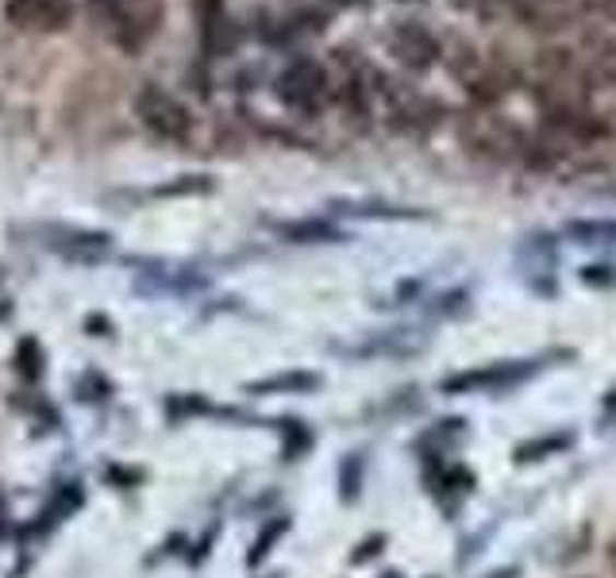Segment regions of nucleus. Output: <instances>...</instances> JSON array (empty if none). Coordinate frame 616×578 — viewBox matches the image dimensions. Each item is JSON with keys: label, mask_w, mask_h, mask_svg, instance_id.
Wrapping results in <instances>:
<instances>
[{"label": "nucleus", "mask_w": 616, "mask_h": 578, "mask_svg": "<svg viewBox=\"0 0 616 578\" xmlns=\"http://www.w3.org/2000/svg\"><path fill=\"white\" fill-rule=\"evenodd\" d=\"M85 4L124 50H139L162 24V0H85Z\"/></svg>", "instance_id": "f03ea898"}, {"label": "nucleus", "mask_w": 616, "mask_h": 578, "mask_svg": "<svg viewBox=\"0 0 616 578\" xmlns=\"http://www.w3.org/2000/svg\"><path fill=\"white\" fill-rule=\"evenodd\" d=\"M4 16L24 32H62L73 20V4L70 0H9Z\"/></svg>", "instance_id": "0eeeda50"}, {"label": "nucleus", "mask_w": 616, "mask_h": 578, "mask_svg": "<svg viewBox=\"0 0 616 578\" xmlns=\"http://www.w3.org/2000/svg\"><path fill=\"white\" fill-rule=\"evenodd\" d=\"M321 385V374L313 370H286V374H270V378H258V382L247 385V394H309Z\"/></svg>", "instance_id": "9b49d317"}, {"label": "nucleus", "mask_w": 616, "mask_h": 578, "mask_svg": "<svg viewBox=\"0 0 616 578\" xmlns=\"http://www.w3.org/2000/svg\"><path fill=\"white\" fill-rule=\"evenodd\" d=\"M412 4H420V0H412Z\"/></svg>", "instance_id": "aec40b11"}, {"label": "nucleus", "mask_w": 616, "mask_h": 578, "mask_svg": "<svg viewBox=\"0 0 616 578\" xmlns=\"http://www.w3.org/2000/svg\"><path fill=\"white\" fill-rule=\"evenodd\" d=\"M582 281H590V286H608V281H616L613 266H582Z\"/></svg>", "instance_id": "a211bd4d"}, {"label": "nucleus", "mask_w": 616, "mask_h": 578, "mask_svg": "<svg viewBox=\"0 0 616 578\" xmlns=\"http://www.w3.org/2000/svg\"><path fill=\"white\" fill-rule=\"evenodd\" d=\"M289 532V517H278V521H270L263 529V536L255 540V544H251V555H247V563H263L266 555H270V547L278 544L281 536H286Z\"/></svg>", "instance_id": "dca6fc26"}, {"label": "nucleus", "mask_w": 616, "mask_h": 578, "mask_svg": "<svg viewBox=\"0 0 616 578\" xmlns=\"http://www.w3.org/2000/svg\"><path fill=\"white\" fill-rule=\"evenodd\" d=\"M562 448H570V436L551 432V436H539V440H528L516 448V463H528V459H544V455H559Z\"/></svg>", "instance_id": "4468645a"}, {"label": "nucleus", "mask_w": 616, "mask_h": 578, "mask_svg": "<svg viewBox=\"0 0 616 578\" xmlns=\"http://www.w3.org/2000/svg\"><path fill=\"white\" fill-rule=\"evenodd\" d=\"M463 143H466V151L481 154V159H493V162L524 159V151H528V136H524L509 116H470V120L463 124Z\"/></svg>", "instance_id": "20e7f679"}, {"label": "nucleus", "mask_w": 616, "mask_h": 578, "mask_svg": "<svg viewBox=\"0 0 616 578\" xmlns=\"http://www.w3.org/2000/svg\"><path fill=\"white\" fill-rule=\"evenodd\" d=\"M193 16H197L200 27H209L228 16V4L224 0H193Z\"/></svg>", "instance_id": "f3484780"}, {"label": "nucleus", "mask_w": 616, "mask_h": 578, "mask_svg": "<svg viewBox=\"0 0 616 578\" xmlns=\"http://www.w3.org/2000/svg\"><path fill=\"white\" fill-rule=\"evenodd\" d=\"M332 217H351V220H425L428 212L420 209H400V205L385 201H332Z\"/></svg>", "instance_id": "1a4fd4ad"}, {"label": "nucleus", "mask_w": 616, "mask_h": 578, "mask_svg": "<svg viewBox=\"0 0 616 578\" xmlns=\"http://www.w3.org/2000/svg\"><path fill=\"white\" fill-rule=\"evenodd\" d=\"M159 197H193V193H212V177L209 174H182L177 182L159 185Z\"/></svg>", "instance_id": "2eb2a0df"}, {"label": "nucleus", "mask_w": 616, "mask_h": 578, "mask_svg": "<svg viewBox=\"0 0 616 578\" xmlns=\"http://www.w3.org/2000/svg\"><path fill=\"white\" fill-rule=\"evenodd\" d=\"M562 235L574 243H616V220H570Z\"/></svg>", "instance_id": "ddd939ff"}, {"label": "nucleus", "mask_w": 616, "mask_h": 578, "mask_svg": "<svg viewBox=\"0 0 616 578\" xmlns=\"http://www.w3.org/2000/svg\"><path fill=\"white\" fill-rule=\"evenodd\" d=\"M448 116V105L432 101V96H417L405 93L393 108H385V128L400 131V136H417V131H428Z\"/></svg>", "instance_id": "6e6552de"}, {"label": "nucleus", "mask_w": 616, "mask_h": 578, "mask_svg": "<svg viewBox=\"0 0 616 578\" xmlns=\"http://www.w3.org/2000/svg\"><path fill=\"white\" fill-rule=\"evenodd\" d=\"M136 116L154 139L162 143H185L193 136V116L189 108L177 101L174 93H166L162 85H143L136 96Z\"/></svg>", "instance_id": "7ed1b4c3"}, {"label": "nucleus", "mask_w": 616, "mask_h": 578, "mask_svg": "<svg viewBox=\"0 0 616 578\" xmlns=\"http://www.w3.org/2000/svg\"><path fill=\"white\" fill-rule=\"evenodd\" d=\"M274 232L289 243H344V228H336L332 220L321 217H304V220H289V224H274Z\"/></svg>", "instance_id": "9d476101"}, {"label": "nucleus", "mask_w": 616, "mask_h": 578, "mask_svg": "<svg viewBox=\"0 0 616 578\" xmlns=\"http://www.w3.org/2000/svg\"><path fill=\"white\" fill-rule=\"evenodd\" d=\"M532 374V362H493V367L481 370H463V374L443 378V394H481V390H504V385H516Z\"/></svg>", "instance_id": "423d86ee"}, {"label": "nucleus", "mask_w": 616, "mask_h": 578, "mask_svg": "<svg viewBox=\"0 0 616 578\" xmlns=\"http://www.w3.org/2000/svg\"><path fill=\"white\" fill-rule=\"evenodd\" d=\"M274 96L281 105L301 116H321L324 108L336 105V78L324 62L309 55H293L281 73L274 78Z\"/></svg>", "instance_id": "f257e3e1"}, {"label": "nucleus", "mask_w": 616, "mask_h": 578, "mask_svg": "<svg viewBox=\"0 0 616 578\" xmlns=\"http://www.w3.org/2000/svg\"><path fill=\"white\" fill-rule=\"evenodd\" d=\"M235 47H240V27H235L232 16L200 27V50H205V58H228L235 55Z\"/></svg>", "instance_id": "f8f14e48"}, {"label": "nucleus", "mask_w": 616, "mask_h": 578, "mask_svg": "<svg viewBox=\"0 0 616 578\" xmlns=\"http://www.w3.org/2000/svg\"><path fill=\"white\" fill-rule=\"evenodd\" d=\"M385 47H390V55L412 73L432 70V66H440L443 58H448L443 55V43L435 39V32H428V27L417 24V20H400V24H393L390 32H385Z\"/></svg>", "instance_id": "39448f33"}, {"label": "nucleus", "mask_w": 616, "mask_h": 578, "mask_svg": "<svg viewBox=\"0 0 616 578\" xmlns=\"http://www.w3.org/2000/svg\"><path fill=\"white\" fill-rule=\"evenodd\" d=\"M332 4H344V9H362L367 0H332Z\"/></svg>", "instance_id": "6ab92c4d"}]
</instances>
